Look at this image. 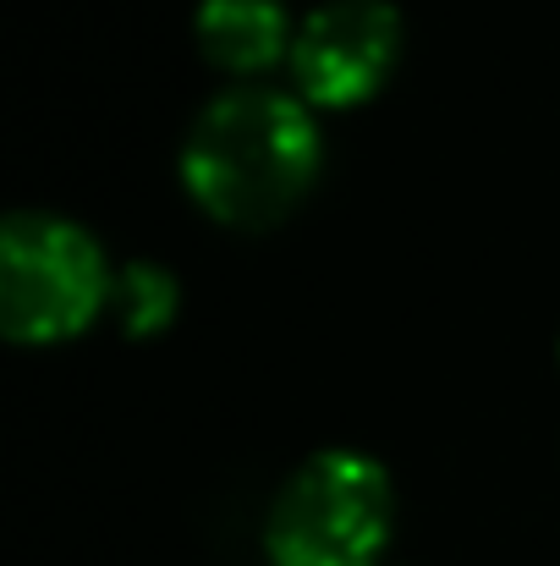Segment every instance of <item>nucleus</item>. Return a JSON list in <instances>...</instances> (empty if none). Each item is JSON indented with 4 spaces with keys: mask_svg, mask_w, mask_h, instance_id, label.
<instances>
[{
    "mask_svg": "<svg viewBox=\"0 0 560 566\" xmlns=\"http://www.w3.org/2000/svg\"><path fill=\"white\" fill-rule=\"evenodd\" d=\"M192 39L209 66L242 83H258V72H270L275 61H292L297 22L286 0H198Z\"/></svg>",
    "mask_w": 560,
    "mask_h": 566,
    "instance_id": "nucleus-5",
    "label": "nucleus"
},
{
    "mask_svg": "<svg viewBox=\"0 0 560 566\" xmlns=\"http://www.w3.org/2000/svg\"><path fill=\"white\" fill-rule=\"evenodd\" d=\"M395 528V484L384 462L352 446L303 457L270 512L264 551L275 566H373Z\"/></svg>",
    "mask_w": 560,
    "mask_h": 566,
    "instance_id": "nucleus-2",
    "label": "nucleus"
},
{
    "mask_svg": "<svg viewBox=\"0 0 560 566\" xmlns=\"http://www.w3.org/2000/svg\"><path fill=\"white\" fill-rule=\"evenodd\" d=\"M401 61L395 0H319L292 39V83L308 105L341 111L384 88Z\"/></svg>",
    "mask_w": 560,
    "mask_h": 566,
    "instance_id": "nucleus-4",
    "label": "nucleus"
},
{
    "mask_svg": "<svg viewBox=\"0 0 560 566\" xmlns=\"http://www.w3.org/2000/svg\"><path fill=\"white\" fill-rule=\"evenodd\" d=\"M325 171V133L297 88L231 83L182 138V188L203 214L236 231L286 220Z\"/></svg>",
    "mask_w": 560,
    "mask_h": 566,
    "instance_id": "nucleus-1",
    "label": "nucleus"
},
{
    "mask_svg": "<svg viewBox=\"0 0 560 566\" xmlns=\"http://www.w3.org/2000/svg\"><path fill=\"white\" fill-rule=\"evenodd\" d=\"M177 303H182V292H177V281H171L166 264L133 259V264L116 270L110 308H116V319L127 325V336H155V331L177 314Z\"/></svg>",
    "mask_w": 560,
    "mask_h": 566,
    "instance_id": "nucleus-6",
    "label": "nucleus"
},
{
    "mask_svg": "<svg viewBox=\"0 0 560 566\" xmlns=\"http://www.w3.org/2000/svg\"><path fill=\"white\" fill-rule=\"evenodd\" d=\"M116 292L99 237L61 209H11L0 220V331L28 347L88 331Z\"/></svg>",
    "mask_w": 560,
    "mask_h": 566,
    "instance_id": "nucleus-3",
    "label": "nucleus"
},
{
    "mask_svg": "<svg viewBox=\"0 0 560 566\" xmlns=\"http://www.w3.org/2000/svg\"><path fill=\"white\" fill-rule=\"evenodd\" d=\"M556 353H560V342H556Z\"/></svg>",
    "mask_w": 560,
    "mask_h": 566,
    "instance_id": "nucleus-7",
    "label": "nucleus"
}]
</instances>
